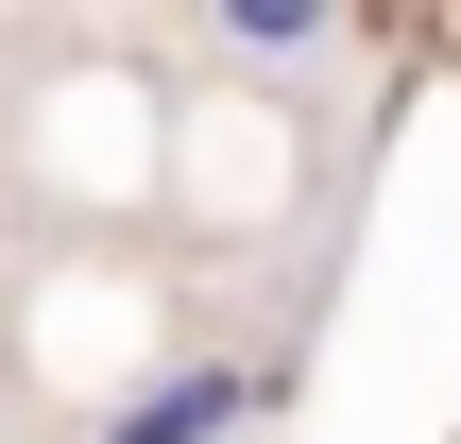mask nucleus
Here are the masks:
<instances>
[{
	"instance_id": "nucleus-1",
	"label": "nucleus",
	"mask_w": 461,
	"mask_h": 444,
	"mask_svg": "<svg viewBox=\"0 0 461 444\" xmlns=\"http://www.w3.org/2000/svg\"><path fill=\"white\" fill-rule=\"evenodd\" d=\"M257 411H274V376H257V359H188V376H154L103 444H240Z\"/></svg>"
},
{
	"instance_id": "nucleus-2",
	"label": "nucleus",
	"mask_w": 461,
	"mask_h": 444,
	"mask_svg": "<svg viewBox=\"0 0 461 444\" xmlns=\"http://www.w3.org/2000/svg\"><path fill=\"white\" fill-rule=\"evenodd\" d=\"M205 34H222V51H257V68H308V51L342 34V0H205Z\"/></svg>"
}]
</instances>
